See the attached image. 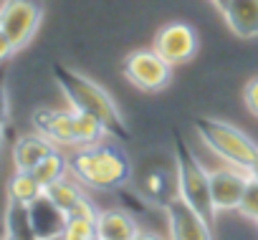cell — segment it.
<instances>
[{
  "mask_svg": "<svg viewBox=\"0 0 258 240\" xmlns=\"http://www.w3.org/2000/svg\"><path fill=\"white\" fill-rule=\"evenodd\" d=\"M53 78L58 81V86H61V91H63V96H66V101L74 111H86V114L96 116L111 137H119L124 142L132 139L116 101L111 99V94L104 86H99L89 76H81V73L61 66V63L53 66Z\"/></svg>",
  "mask_w": 258,
  "mask_h": 240,
  "instance_id": "6da1fadb",
  "label": "cell"
},
{
  "mask_svg": "<svg viewBox=\"0 0 258 240\" xmlns=\"http://www.w3.org/2000/svg\"><path fill=\"white\" fill-rule=\"evenodd\" d=\"M69 172L91 190H119L132 177V162L116 147H79L69 157Z\"/></svg>",
  "mask_w": 258,
  "mask_h": 240,
  "instance_id": "7a4b0ae2",
  "label": "cell"
},
{
  "mask_svg": "<svg viewBox=\"0 0 258 240\" xmlns=\"http://www.w3.org/2000/svg\"><path fill=\"white\" fill-rule=\"evenodd\" d=\"M195 129H198L200 139L220 159H225L230 167L250 172L258 165V144L245 132H240L238 127L220 122V119L200 116V119H195Z\"/></svg>",
  "mask_w": 258,
  "mask_h": 240,
  "instance_id": "3957f363",
  "label": "cell"
},
{
  "mask_svg": "<svg viewBox=\"0 0 258 240\" xmlns=\"http://www.w3.org/2000/svg\"><path fill=\"white\" fill-rule=\"evenodd\" d=\"M175 167H177V195L208 222H213L215 205L210 192V172L200 165V159L180 137L175 139Z\"/></svg>",
  "mask_w": 258,
  "mask_h": 240,
  "instance_id": "277c9868",
  "label": "cell"
},
{
  "mask_svg": "<svg viewBox=\"0 0 258 240\" xmlns=\"http://www.w3.org/2000/svg\"><path fill=\"white\" fill-rule=\"evenodd\" d=\"M172 68L155 48H140V51H132L124 63H121V73L124 78L142 89V91H160V89H167V84L172 81Z\"/></svg>",
  "mask_w": 258,
  "mask_h": 240,
  "instance_id": "5b68a950",
  "label": "cell"
},
{
  "mask_svg": "<svg viewBox=\"0 0 258 240\" xmlns=\"http://www.w3.org/2000/svg\"><path fill=\"white\" fill-rule=\"evenodd\" d=\"M43 18V8L38 0H3L0 3V31H3L16 48L28 46L36 36Z\"/></svg>",
  "mask_w": 258,
  "mask_h": 240,
  "instance_id": "8992f818",
  "label": "cell"
},
{
  "mask_svg": "<svg viewBox=\"0 0 258 240\" xmlns=\"http://www.w3.org/2000/svg\"><path fill=\"white\" fill-rule=\"evenodd\" d=\"M170 66H180L195 58L198 53V36L187 23H167L165 28H160V33L155 36V46H152Z\"/></svg>",
  "mask_w": 258,
  "mask_h": 240,
  "instance_id": "52a82bcc",
  "label": "cell"
},
{
  "mask_svg": "<svg viewBox=\"0 0 258 240\" xmlns=\"http://www.w3.org/2000/svg\"><path fill=\"white\" fill-rule=\"evenodd\" d=\"M167 212V225H170V237L172 240H213L210 225L200 212H195L180 195L165 205Z\"/></svg>",
  "mask_w": 258,
  "mask_h": 240,
  "instance_id": "ba28073f",
  "label": "cell"
},
{
  "mask_svg": "<svg viewBox=\"0 0 258 240\" xmlns=\"http://www.w3.org/2000/svg\"><path fill=\"white\" fill-rule=\"evenodd\" d=\"M248 177H250V172L238 170V167H218V170H210V192H213L215 212L238 210Z\"/></svg>",
  "mask_w": 258,
  "mask_h": 240,
  "instance_id": "9c48e42d",
  "label": "cell"
},
{
  "mask_svg": "<svg viewBox=\"0 0 258 240\" xmlns=\"http://www.w3.org/2000/svg\"><path fill=\"white\" fill-rule=\"evenodd\" d=\"M38 134L51 139L56 147H76L74 142V109H38L33 114Z\"/></svg>",
  "mask_w": 258,
  "mask_h": 240,
  "instance_id": "30bf717a",
  "label": "cell"
},
{
  "mask_svg": "<svg viewBox=\"0 0 258 240\" xmlns=\"http://www.w3.org/2000/svg\"><path fill=\"white\" fill-rule=\"evenodd\" d=\"M28 212H31V222H33V230H36L38 240H56L63 232L66 220H69L66 212L46 192L28 205Z\"/></svg>",
  "mask_w": 258,
  "mask_h": 240,
  "instance_id": "8fae6325",
  "label": "cell"
},
{
  "mask_svg": "<svg viewBox=\"0 0 258 240\" xmlns=\"http://www.w3.org/2000/svg\"><path fill=\"white\" fill-rule=\"evenodd\" d=\"M220 13L235 36L258 38V0H228Z\"/></svg>",
  "mask_w": 258,
  "mask_h": 240,
  "instance_id": "7c38bea8",
  "label": "cell"
},
{
  "mask_svg": "<svg viewBox=\"0 0 258 240\" xmlns=\"http://www.w3.org/2000/svg\"><path fill=\"white\" fill-rule=\"evenodd\" d=\"M51 152H56V144L46 139L43 134H23L13 144V165L16 172H31L41 159H46Z\"/></svg>",
  "mask_w": 258,
  "mask_h": 240,
  "instance_id": "4fadbf2b",
  "label": "cell"
},
{
  "mask_svg": "<svg viewBox=\"0 0 258 240\" xmlns=\"http://www.w3.org/2000/svg\"><path fill=\"white\" fill-rule=\"evenodd\" d=\"M140 232L135 217L114 207V210H104L96 217V240H135V235Z\"/></svg>",
  "mask_w": 258,
  "mask_h": 240,
  "instance_id": "5bb4252c",
  "label": "cell"
},
{
  "mask_svg": "<svg viewBox=\"0 0 258 240\" xmlns=\"http://www.w3.org/2000/svg\"><path fill=\"white\" fill-rule=\"evenodd\" d=\"M106 134H109L106 127L96 116H91L86 111H74V142H76V147H94Z\"/></svg>",
  "mask_w": 258,
  "mask_h": 240,
  "instance_id": "9a60e30c",
  "label": "cell"
},
{
  "mask_svg": "<svg viewBox=\"0 0 258 240\" xmlns=\"http://www.w3.org/2000/svg\"><path fill=\"white\" fill-rule=\"evenodd\" d=\"M6 227H8V237H13V240H38V235L33 230V222H31L28 205H21V202L8 200Z\"/></svg>",
  "mask_w": 258,
  "mask_h": 240,
  "instance_id": "2e32d148",
  "label": "cell"
},
{
  "mask_svg": "<svg viewBox=\"0 0 258 240\" xmlns=\"http://www.w3.org/2000/svg\"><path fill=\"white\" fill-rule=\"evenodd\" d=\"M66 172H69V159L56 149V152H51L46 159H41L33 170H31V175L38 180V185L46 190L48 185H53V182H58L61 177H66Z\"/></svg>",
  "mask_w": 258,
  "mask_h": 240,
  "instance_id": "e0dca14e",
  "label": "cell"
},
{
  "mask_svg": "<svg viewBox=\"0 0 258 240\" xmlns=\"http://www.w3.org/2000/svg\"><path fill=\"white\" fill-rule=\"evenodd\" d=\"M41 195H43V187L38 185V180L31 172H16L8 182V200H13V202L31 205Z\"/></svg>",
  "mask_w": 258,
  "mask_h": 240,
  "instance_id": "ac0fdd59",
  "label": "cell"
},
{
  "mask_svg": "<svg viewBox=\"0 0 258 240\" xmlns=\"http://www.w3.org/2000/svg\"><path fill=\"white\" fill-rule=\"evenodd\" d=\"M63 212H69L81 197H84V192H81V182L76 185V182H71L69 177H61L58 182H53V185H48L46 190H43Z\"/></svg>",
  "mask_w": 258,
  "mask_h": 240,
  "instance_id": "d6986e66",
  "label": "cell"
},
{
  "mask_svg": "<svg viewBox=\"0 0 258 240\" xmlns=\"http://www.w3.org/2000/svg\"><path fill=\"white\" fill-rule=\"evenodd\" d=\"M61 240H96V220L69 217L61 232Z\"/></svg>",
  "mask_w": 258,
  "mask_h": 240,
  "instance_id": "ffe728a7",
  "label": "cell"
},
{
  "mask_svg": "<svg viewBox=\"0 0 258 240\" xmlns=\"http://www.w3.org/2000/svg\"><path fill=\"white\" fill-rule=\"evenodd\" d=\"M238 212H240L243 217L258 222V180H255L253 175H250L248 182H245V190H243V197H240Z\"/></svg>",
  "mask_w": 258,
  "mask_h": 240,
  "instance_id": "44dd1931",
  "label": "cell"
},
{
  "mask_svg": "<svg viewBox=\"0 0 258 240\" xmlns=\"http://www.w3.org/2000/svg\"><path fill=\"white\" fill-rule=\"evenodd\" d=\"M66 217H86V220H96V217H99V210H96L94 202L84 195V197H81V200L66 212Z\"/></svg>",
  "mask_w": 258,
  "mask_h": 240,
  "instance_id": "7402d4cb",
  "label": "cell"
},
{
  "mask_svg": "<svg viewBox=\"0 0 258 240\" xmlns=\"http://www.w3.org/2000/svg\"><path fill=\"white\" fill-rule=\"evenodd\" d=\"M243 101H245V106L250 109V114H253V116H258V78H253V81H248V84H245Z\"/></svg>",
  "mask_w": 258,
  "mask_h": 240,
  "instance_id": "603a6c76",
  "label": "cell"
},
{
  "mask_svg": "<svg viewBox=\"0 0 258 240\" xmlns=\"http://www.w3.org/2000/svg\"><path fill=\"white\" fill-rule=\"evenodd\" d=\"M6 122H8V91H6V76L0 71V139H3Z\"/></svg>",
  "mask_w": 258,
  "mask_h": 240,
  "instance_id": "cb8c5ba5",
  "label": "cell"
},
{
  "mask_svg": "<svg viewBox=\"0 0 258 240\" xmlns=\"http://www.w3.org/2000/svg\"><path fill=\"white\" fill-rule=\"evenodd\" d=\"M16 51H18V48L13 46V41H11L3 31H0V63H6V61H8Z\"/></svg>",
  "mask_w": 258,
  "mask_h": 240,
  "instance_id": "d4e9b609",
  "label": "cell"
},
{
  "mask_svg": "<svg viewBox=\"0 0 258 240\" xmlns=\"http://www.w3.org/2000/svg\"><path fill=\"white\" fill-rule=\"evenodd\" d=\"M135 240H162L157 232H150V230H140L137 235H135Z\"/></svg>",
  "mask_w": 258,
  "mask_h": 240,
  "instance_id": "484cf974",
  "label": "cell"
},
{
  "mask_svg": "<svg viewBox=\"0 0 258 240\" xmlns=\"http://www.w3.org/2000/svg\"><path fill=\"white\" fill-rule=\"evenodd\" d=\"M210 3H213V6L218 8V11H223V8H225V3H228V0H210Z\"/></svg>",
  "mask_w": 258,
  "mask_h": 240,
  "instance_id": "4316f807",
  "label": "cell"
},
{
  "mask_svg": "<svg viewBox=\"0 0 258 240\" xmlns=\"http://www.w3.org/2000/svg\"><path fill=\"white\" fill-rule=\"evenodd\" d=\"M250 175H253V177H255V180H258V165H255V167H253V170H250Z\"/></svg>",
  "mask_w": 258,
  "mask_h": 240,
  "instance_id": "83f0119b",
  "label": "cell"
},
{
  "mask_svg": "<svg viewBox=\"0 0 258 240\" xmlns=\"http://www.w3.org/2000/svg\"><path fill=\"white\" fill-rule=\"evenodd\" d=\"M3 240H13V237H8V235H6V237H3Z\"/></svg>",
  "mask_w": 258,
  "mask_h": 240,
  "instance_id": "f1b7e54d",
  "label": "cell"
}]
</instances>
